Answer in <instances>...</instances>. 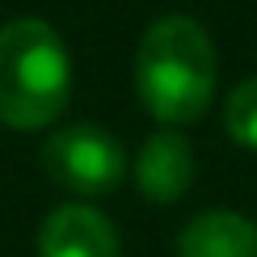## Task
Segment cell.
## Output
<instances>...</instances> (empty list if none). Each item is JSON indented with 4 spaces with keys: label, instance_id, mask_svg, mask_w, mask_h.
Instances as JSON below:
<instances>
[{
    "label": "cell",
    "instance_id": "1",
    "mask_svg": "<svg viewBox=\"0 0 257 257\" xmlns=\"http://www.w3.org/2000/svg\"><path fill=\"white\" fill-rule=\"evenodd\" d=\"M135 93L152 118L181 126L207 114L215 93V42L194 17H160L135 51Z\"/></svg>",
    "mask_w": 257,
    "mask_h": 257
},
{
    "label": "cell",
    "instance_id": "2",
    "mask_svg": "<svg viewBox=\"0 0 257 257\" xmlns=\"http://www.w3.org/2000/svg\"><path fill=\"white\" fill-rule=\"evenodd\" d=\"M72 93V59L55 26L17 17L0 26V122L17 131L51 126Z\"/></svg>",
    "mask_w": 257,
    "mask_h": 257
},
{
    "label": "cell",
    "instance_id": "3",
    "mask_svg": "<svg viewBox=\"0 0 257 257\" xmlns=\"http://www.w3.org/2000/svg\"><path fill=\"white\" fill-rule=\"evenodd\" d=\"M42 169L51 181H59L72 194H105L126 173V152L110 131L93 122L63 126L42 144Z\"/></svg>",
    "mask_w": 257,
    "mask_h": 257
},
{
    "label": "cell",
    "instance_id": "4",
    "mask_svg": "<svg viewBox=\"0 0 257 257\" xmlns=\"http://www.w3.org/2000/svg\"><path fill=\"white\" fill-rule=\"evenodd\" d=\"M38 257H122L114 223L93 207H59L38 232Z\"/></svg>",
    "mask_w": 257,
    "mask_h": 257
},
{
    "label": "cell",
    "instance_id": "5",
    "mask_svg": "<svg viewBox=\"0 0 257 257\" xmlns=\"http://www.w3.org/2000/svg\"><path fill=\"white\" fill-rule=\"evenodd\" d=\"M194 181V152H190L186 135L177 131H156L139 148L135 160V186L152 202H177Z\"/></svg>",
    "mask_w": 257,
    "mask_h": 257
},
{
    "label": "cell",
    "instance_id": "6",
    "mask_svg": "<svg viewBox=\"0 0 257 257\" xmlns=\"http://www.w3.org/2000/svg\"><path fill=\"white\" fill-rule=\"evenodd\" d=\"M177 257H257V223L236 211H202L181 228Z\"/></svg>",
    "mask_w": 257,
    "mask_h": 257
},
{
    "label": "cell",
    "instance_id": "7",
    "mask_svg": "<svg viewBox=\"0 0 257 257\" xmlns=\"http://www.w3.org/2000/svg\"><path fill=\"white\" fill-rule=\"evenodd\" d=\"M223 126H228V135L240 148H253L257 152V76L232 89L228 105H223Z\"/></svg>",
    "mask_w": 257,
    "mask_h": 257
}]
</instances>
